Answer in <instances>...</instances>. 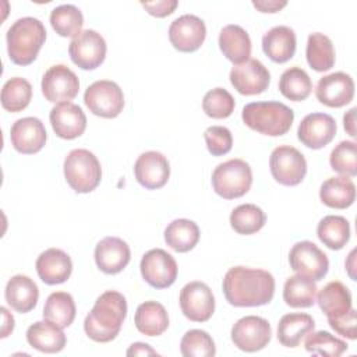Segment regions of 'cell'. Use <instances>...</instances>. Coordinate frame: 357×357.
<instances>
[{"instance_id":"1","label":"cell","mask_w":357,"mask_h":357,"mask_svg":"<svg viewBox=\"0 0 357 357\" xmlns=\"http://www.w3.org/2000/svg\"><path fill=\"white\" fill-rule=\"evenodd\" d=\"M223 294L234 307H258L272 301L275 279L271 272L247 266L230 268L222 283Z\"/></svg>"},{"instance_id":"2","label":"cell","mask_w":357,"mask_h":357,"mask_svg":"<svg viewBox=\"0 0 357 357\" xmlns=\"http://www.w3.org/2000/svg\"><path fill=\"white\" fill-rule=\"evenodd\" d=\"M127 315L126 297L114 290L102 293L85 317L84 331L89 339L107 343L116 339Z\"/></svg>"},{"instance_id":"3","label":"cell","mask_w":357,"mask_h":357,"mask_svg":"<svg viewBox=\"0 0 357 357\" xmlns=\"http://www.w3.org/2000/svg\"><path fill=\"white\" fill-rule=\"evenodd\" d=\"M7 53L18 66L31 64L46 40L43 24L33 17L18 18L7 31Z\"/></svg>"},{"instance_id":"4","label":"cell","mask_w":357,"mask_h":357,"mask_svg":"<svg viewBox=\"0 0 357 357\" xmlns=\"http://www.w3.org/2000/svg\"><path fill=\"white\" fill-rule=\"evenodd\" d=\"M241 119L244 124L264 135H284L293 124V110L282 102H251L243 107Z\"/></svg>"},{"instance_id":"5","label":"cell","mask_w":357,"mask_h":357,"mask_svg":"<svg viewBox=\"0 0 357 357\" xmlns=\"http://www.w3.org/2000/svg\"><path fill=\"white\" fill-rule=\"evenodd\" d=\"M64 177L75 192L86 194L99 185L102 167L91 151L73 149L64 159Z\"/></svg>"},{"instance_id":"6","label":"cell","mask_w":357,"mask_h":357,"mask_svg":"<svg viewBox=\"0 0 357 357\" xmlns=\"http://www.w3.org/2000/svg\"><path fill=\"white\" fill-rule=\"evenodd\" d=\"M252 184V170L243 159H230L218 165L212 173V187L225 199L240 198Z\"/></svg>"},{"instance_id":"7","label":"cell","mask_w":357,"mask_h":357,"mask_svg":"<svg viewBox=\"0 0 357 357\" xmlns=\"http://www.w3.org/2000/svg\"><path fill=\"white\" fill-rule=\"evenodd\" d=\"M272 177L282 185L293 187L300 184L307 174V160L294 146H276L269 158Z\"/></svg>"},{"instance_id":"8","label":"cell","mask_w":357,"mask_h":357,"mask_svg":"<svg viewBox=\"0 0 357 357\" xmlns=\"http://www.w3.org/2000/svg\"><path fill=\"white\" fill-rule=\"evenodd\" d=\"M84 103L95 116L114 119L123 112L124 95L116 82L99 79L86 88L84 93Z\"/></svg>"},{"instance_id":"9","label":"cell","mask_w":357,"mask_h":357,"mask_svg":"<svg viewBox=\"0 0 357 357\" xmlns=\"http://www.w3.org/2000/svg\"><path fill=\"white\" fill-rule=\"evenodd\" d=\"M106 42L100 33L93 29L81 31L68 45L71 61L82 70L98 68L106 57Z\"/></svg>"},{"instance_id":"10","label":"cell","mask_w":357,"mask_h":357,"mask_svg":"<svg viewBox=\"0 0 357 357\" xmlns=\"http://www.w3.org/2000/svg\"><path fill=\"white\" fill-rule=\"evenodd\" d=\"M290 268L314 282L325 278L329 269V259L326 254L318 248L312 241L304 240L296 243L289 252Z\"/></svg>"},{"instance_id":"11","label":"cell","mask_w":357,"mask_h":357,"mask_svg":"<svg viewBox=\"0 0 357 357\" xmlns=\"http://www.w3.org/2000/svg\"><path fill=\"white\" fill-rule=\"evenodd\" d=\"M144 280L155 289H166L177 279L176 259L162 248H153L144 254L139 264Z\"/></svg>"},{"instance_id":"12","label":"cell","mask_w":357,"mask_h":357,"mask_svg":"<svg viewBox=\"0 0 357 357\" xmlns=\"http://www.w3.org/2000/svg\"><path fill=\"white\" fill-rule=\"evenodd\" d=\"M271 335V324L257 315L243 317L231 328V342L237 349L247 353H254L268 346Z\"/></svg>"},{"instance_id":"13","label":"cell","mask_w":357,"mask_h":357,"mask_svg":"<svg viewBox=\"0 0 357 357\" xmlns=\"http://www.w3.org/2000/svg\"><path fill=\"white\" fill-rule=\"evenodd\" d=\"M180 308L192 322H205L215 312V297L204 282H190L180 291Z\"/></svg>"},{"instance_id":"14","label":"cell","mask_w":357,"mask_h":357,"mask_svg":"<svg viewBox=\"0 0 357 357\" xmlns=\"http://www.w3.org/2000/svg\"><path fill=\"white\" fill-rule=\"evenodd\" d=\"M79 91V79L64 64L52 66L42 77V93L52 103L73 100Z\"/></svg>"},{"instance_id":"15","label":"cell","mask_w":357,"mask_h":357,"mask_svg":"<svg viewBox=\"0 0 357 357\" xmlns=\"http://www.w3.org/2000/svg\"><path fill=\"white\" fill-rule=\"evenodd\" d=\"M205 36V22L194 14H184L176 18L169 26V40L178 52L191 53L198 50Z\"/></svg>"},{"instance_id":"16","label":"cell","mask_w":357,"mask_h":357,"mask_svg":"<svg viewBox=\"0 0 357 357\" xmlns=\"http://www.w3.org/2000/svg\"><path fill=\"white\" fill-rule=\"evenodd\" d=\"M230 82L241 95H258L268 89L271 74L268 68L257 59H248L241 64H236L230 70Z\"/></svg>"},{"instance_id":"17","label":"cell","mask_w":357,"mask_h":357,"mask_svg":"<svg viewBox=\"0 0 357 357\" xmlns=\"http://www.w3.org/2000/svg\"><path fill=\"white\" fill-rule=\"evenodd\" d=\"M315 96L328 107L346 106L354 98V81L342 71L324 75L317 84Z\"/></svg>"},{"instance_id":"18","label":"cell","mask_w":357,"mask_h":357,"mask_svg":"<svg viewBox=\"0 0 357 357\" xmlns=\"http://www.w3.org/2000/svg\"><path fill=\"white\" fill-rule=\"evenodd\" d=\"M137 181L146 190L162 188L170 177L167 158L158 151H148L138 156L134 165Z\"/></svg>"},{"instance_id":"19","label":"cell","mask_w":357,"mask_h":357,"mask_svg":"<svg viewBox=\"0 0 357 357\" xmlns=\"http://www.w3.org/2000/svg\"><path fill=\"white\" fill-rule=\"evenodd\" d=\"M336 121L326 113L307 114L297 130V137L303 145L311 149L326 146L336 135Z\"/></svg>"},{"instance_id":"20","label":"cell","mask_w":357,"mask_h":357,"mask_svg":"<svg viewBox=\"0 0 357 357\" xmlns=\"http://www.w3.org/2000/svg\"><path fill=\"white\" fill-rule=\"evenodd\" d=\"M10 139L17 152L32 155L45 146L47 134L43 123L38 117H22L11 126Z\"/></svg>"},{"instance_id":"21","label":"cell","mask_w":357,"mask_h":357,"mask_svg":"<svg viewBox=\"0 0 357 357\" xmlns=\"http://www.w3.org/2000/svg\"><path fill=\"white\" fill-rule=\"evenodd\" d=\"M53 131L63 139H74L84 134L86 116L84 110L73 102L57 103L49 114Z\"/></svg>"},{"instance_id":"22","label":"cell","mask_w":357,"mask_h":357,"mask_svg":"<svg viewBox=\"0 0 357 357\" xmlns=\"http://www.w3.org/2000/svg\"><path fill=\"white\" fill-rule=\"evenodd\" d=\"M131 251L128 244L119 237H105L95 247V262L107 275L121 272L130 262Z\"/></svg>"},{"instance_id":"23","label":"cell","mask_w":357,"mask_h":357,"mask_svg":"<svg viewBox=\"0 0 357 357\" xmlns=\"http://www.w3.org/2000/svg\"><path fill=\"white\" fill-rule=\"evenodd\" d=\"M36 272L46 284L64 283L71 272L73 262L67 252L60 248H47L36 259Z\"/></svg>"},{"instance_id":"24","label":"cell","mask_w":357,"mask_h":357,"mask_svg":"<svg viewBox=\"0 0 357 357\" xmlns=\"http://www.w3.org/2000/svg\"><path fill=\"white\" fill-rule=\"evenodd\" d=\"M296 33L290 26L278 25L262 36V50L275 63H286L296 53Z\"/></svg>"},{"instance_id":"25","label":"cell","mask_w":357,"mask_h":357,"mask_svg":"<svg viewBox=\"0 0 357 357\" xmlns=\"http://www.w3.org/2000/svg\"><path fill=\"white\" fill-rule=\"evenodd\" d=\"M6 301L17 312L25 314L35 308L39 298L36 283L25 275L13 276L6 286Z\"/></svg>"},{"instance_id":"26","label":"cell","mask_w":357,"mask_h":357,"mask_svg":"<svg viewBox=\"0 0 357 357\" xmlns=\"http://www.w3.org/2000/svg\"><path fill=\"white\" fill-rule=\"evenodd\" d=\"M219 47L223 56L234 64L247 61L251 56V39L244 28L229 24L219 33Z\"/></svg>"},{"instance_id":"27","label":"cell","mask_w":357,"mask_h":357,"mask_svg":"<svg viewBox=\"0 0 357 357\" xmlns=\"http://www.w3.org/2000/svg\"><path fill=\"white\" fill-rule=\"evenodd\" d=\"M26 340L29 346L42 353H59L67 342L61 328L46 319L38 321L26 329Z\"/></svg>"},{"instance_id":"28","label":"cell","mask_w":357,"mask_h":357,"mask_svg":"<svg viewBox=\"0 0 357 357\" xmlns=\"http://www.w3.org/2000/svg\"><path fill=\"white\" fill-rule=\"evenodd\" d=\"M319 198L329 208L346 209L356 199V185L347 176L329 177L319 188Z\"/></svg>"},{"instance_id":"29","label":"cell","mask_w":357,"mask_h":357,"mask_svg":"<svg viewBox=\"0 0 357 357\" xmlns=\"http://www.w3.org/2000/svg\"><path fill=\"white\" fill-rule=\"evenodd\" d=\"M315 322L310 314L290 312L280 318L278 324V340L286 347H297L301 340L312 332Z\"/></svg>"},{"instance_id":"30","label":"cell","mask_w":357,"mask_h":357,"mask_svg":"<svg viewBox=\"0 0 357 357\" xmlns=\"http://www.w3.org/2000/svg\"><path fill=\"white\" fill-rule=\"evenodd\" d=\"M317 303L328 319L342 317L353 308L351 293L339 280H333L325 284L318 293Z\"/></svg>"},{"instance_id":"31","label":"cell","mask_w":357,"mask_h":357,"mask_svg":"<svg viewBox=\"0 0 357 357\" xmlns=\"http://www.w3.org/2000/svg\"><path fill=\"white\" fill-rule=\"evenodd\" d=\"M134 322L141 333L146 336H159L169 326V315L160 303L145 301L138 305Z\"/></svg>"},{"instance_id":"32","label":"cell","mask_w":357,"mask_h":357,"mask_svg":"<svg viewBox=\"0 0 357 357\" xmlns=\"http://www.w3.org/2000/svg\"><path fill=\"white\" fill-rule=\"evenodd\" d=\"M165 241L177 252H188L199 241V227L190 219H176L165 229Z\"/></svg>"},{"instance_id":"33","label":"cell","mask_w":357,"mask_h":357,"mask_svg":"<svg viewBox=\"0 0 357 357\" xmlns=\"http://www.w3.org/2000/svg\"><path fill=\"white\" fill-rule=\"evenodd\" d=\"M317 284L303 275L290 276L283 286V300L293 308H308L315 304Z\"/></svg>"},{"instance_id":"34","label":"cell","mask_w":357,"mask_h":357,"mask_svg":"<svg viewBox=\"0 0 357 357\" xmlns=\"http://www.w3.org/2000/svg\"><path fill=\"white\" fill-rule=\"evenodd\" d=\"M75 303L70 293L54 291L52 293L43 307V318L59 328H67L75 318Z\"/></svg>"},{"instance_id":"35","label":"cell","mask_w":357,"mask_h":357,"mask_svg":"<svg viewBox=\"0 0 357 357\" xmlns=\"http://www.w3.org/2000/svg\"><path fill=\"white\" fill-rule=\"evenodd\" d=\"M317 236L331 250H342L350 238V223L339 215H328L319 220Z\"/></svg>"},{"instance_id":"36","label":"cell","mask_w":357,"mask_h":357,"mask_svg":"<svg viewBox=\"0 0 357 357\" xmlns=\"http://www.w3.org/2000/svg\"><path fill=\"white\" fill-rule=\"evenodd\" d=\"M305 57L312 70L318 73L331 70L335 64V49L332 40L321 32L311 33L307 40Z\"/></svg>"},{"instance_id":"37","label":"cell","mask_w":357,"mask_h":357,"mask_svg":"<svg viewBox=\"0 0 357 357\" xmlns=\"http://www.w3.org/2000/svg\"><path fill=\"white\" fill-rule=\"evenodd\" d=\"M279 91L284 98L293 102H301L310 96L312 82L310 75L303 68L291 67L280 75Z\"/></svg>"},{"instance_id":"38","label":"cell","mask_w":357,"mask_h":357,"mask_svg":"<svg viewBox=\"0 0 357 357\" xmlns=\"http://www.w3.org/2000/svg\"><path fill=\"white\" fill-rule=\"evenodd\" d=\"M52 28L63 38H75L84 25V17L78 7L61 4L50 13Z\"/></svg>"},{"instance_id":"39","label":"cell","mask_w":357,"mask_h":357,"mask_svg":"<svg viewBox=\"0 0 357 357\" xmlns=\"http://www.w3.org/2000/svg\"><path fill=\"white\" fill-rule=\"evenodd\" d=\"M266 222L265 212L254 204H243L230 213V225L238 234H254L259 231Z\"/></svg>"},{"instance_id":"40","label":"cell","mask_w":357,"mask_h":357,"mask_svg":"<svg viewBox=\"0 0 357 357\" xmlns=\"http://www.w3.org/2000/svg\"><path fill=\"white\" fill-rule=\"evenodd\" d=\"M32 86L29 81L21 77L10 78L1 89V106L11 113L22 112L31 102Z\"/></svg>"},{"instance_id":"41","label":"cell","mask_w":357,"mask_h":357,"mask_svg":"<svg viewBox=\"0 0 357 357\" xmlns=\"http://www.w3.org/2000/svg\"><path fill=\"white\" fill-rule=\"evenodd\" d=\"M304 347L308 353L319 354L325 357H339L347 350V343L339 337H335L326 331L310 332L307 335Z\"/></svg>"},{"instance_id":"42","label":"cell","mask_w":357,"mask_h":357,"mask_svg":"<svg viewBox=\"0 0 357 357\" xmlns=\"http://www.w3.org/2000/svg\"><path fill=\"white\" fill-rule=\"evenodd\" d=\"M180 351L184 357H212L216 354V347L208 332L190 329L181 337Z\"/></svg>"},{"instance_id":"43","label":"cell","mask_w":357,"mask_h":357,"mask_svg":"<svg viewBox=\"0 0 357 357\" xmlns=\"http://www.w3.org/2000/svg\"><path fill=\"white\" fill-rule=\"evenodd\" d=\"M236 102L230 92L225 88H213L208 91L202 99V109L208 117L226 119L234 110Z\"/></svg>"},{"instance_id":"44","label":"cell","mask_w":357,"mask_h":357,"mask_svg":"<svg viewBox=\"0 0 357 357\" xmlns=\"http://www.w3.org/2000/svg\"><path fill=\"white\" fill-rule=\"evenodd\" d=\"M331 167L347 177H354L357 174V160H356V142L342 141L331 152L329 156Z\"/></svg>"},{"instance_id":"45","label":"cell","mask_w":357,"mask_h":357,"mask_svg":"<svg viewBox=\"0 0 357 357\" xmlns=\"http://www.w3.org/2000/svg\"><path fill=\"white\" fill-rule=\"evenodd\" d=\"M204 138L208 151L213 156H222L230 152L233 146V137L229 128L223 126H211L205 130Z\"/></svg>"},{"instance_id":"46","label":"cell","mask_w":357,"mask_h":357,"mask_svg":"<svg viewBox=\"0 0 357 357\" xmlns=\"http://www.w3.org/2000/svg\"><path fill=\"white\" fill-rule=\"evenodd\" d=\"M331 328L337 332L339 335L354 340L357 337V331H356V310L351 308L349 312H346L342 317L337 318H329L328 319Z\"/></svg>"},{"instance_id":"47","label":"cell","mask_w":357,"mask_h":357,"mask_svg":"<svg viewBox=\"0 0 357 357\" xmlns=\"http://www.w3.org/2000/svg\"><path fill=\"white\" fill-rule=\"evenodd\" d=\"M142 7L148 11V14L163 18L166 15H170L176 7L178 6L177 0H158V1H142Z\"/></svg>"},{"instance_id":"48","label":"cell","mask_w":357,"mask_h":357,"mask_svg":"<svg viewBox=\"0 0 357 357\" xmlns=\"http://www.w3.org/2000/svg\"><path fill=\"white\" fill-rule=\"evenodd\" d=\"M252 6L261 13H278L287 6L284 0H254Z\"/></svg>"},{"instance_id":"49","label":"cell","mask_w":357,"mask_h":357,"mask_svg":"<svg viewBox=\"0 0 357 357\" xmlns=\"http://www.w3.org/2000/svg\"><path fill=\"white\" fill-rule=\"evenodd\" d=\"M127 356H156L158 351L153 350L149 344L146 343H141V342H137V343H132L127 353Z\"/></svg>"},{"instance_id":"50","label":"cell","mask_w":357,"mask_h":357,"mask_svg":"<svg viewBox=\"0 0 357 357\" xmlns=\"http://www.w3.org/2000/svg\"><path fill=\"white\" fill-rule=\"evenodd\" d=\"M343 127L350 137H356V107H351L343 116Z\"/></svg>"},{"instance_id":"51","label":"cell","mask_w":357,"mask_h":357,"mask_svg":"<svg viewBox=\"0 0 357 357\" xmlns=\"http://www.w3.org/2000/svg\"><path fill=\"white\" fill-rule=\"evenodd\" d=\"M1 315H3V325H1V337H7L13 329H14V317L8 312V310L6 307L0 308Z\"/></svg>"},{"instance_id":"52","label":"cell","mask_w":357,"mask_h":357,"mask_svg":"<svg viewBox=\"0 0 357 357\" xmlns=\"http://www.w3.org/2000/svg\"><path fill=\"white\" fill-rule=\"evenodd\" d=\"M354 255H356V250H351V251H350V254H349L347 261L344 262L346 269H347V273H349V276H350L353 280H356V273H354V268H356V264H354Z\"/></svg>"}]
</instances>
